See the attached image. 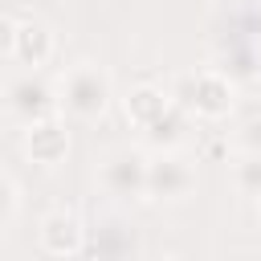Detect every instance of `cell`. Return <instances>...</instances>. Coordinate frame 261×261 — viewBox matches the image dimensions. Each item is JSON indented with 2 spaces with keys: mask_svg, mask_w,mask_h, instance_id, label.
Returning <instances> with one entry per match:
<instances>
[{
  "mask_svg": "<svg viewBox=\"0 0 261 261\" xmlns=\"http://www.w3.org/2000/svg\"><path fill=\"white\" fill-rule=\"evenodd\" d=\"M171 106H179L188 118H204V122H220L232 114L237 106V86L228 82V73L220 69H188L175 77V86L167 90Z\"/></svg>",
  "mask_w": 261,
  "mask_h": 261,
  "instance_id": "1",
  "label": "cell"
},
{
  "mask_svg": "<svg viewBox=\"0 0 261 261\" xmlns=\"http://www.w3.org/2000/svg\"><path fill=\"white\" fill-rule=\"evenodd\" d=\"M110 98H114L110 73H106L102 65H94V61L69 65L65 77H61V86H57V106H61V114H69V118H77V122H98V118L110 110Z\"/></svg>",
  "mask_w": 261,
  "mask_h": 261,
  "instance_id": "2",
  "label": "cell"
},
{
  "mask_svg": "<svg viewBox=\"0 0 261 261\" xmlns=\"http://www.w3.org/2000/svg\"><path fill=\"white\" fill-rule=\"evenodd\" d=\"M4 106L8 114L20 122V126H37V122H49L57 118V90L41 77V73H20L16 82L4 86Z\"/></svg>",
  "mask_w": 261,
  "mask_h": 261,
  "instance_id": "3",
  "label": "cell"
},
{
  "mask_svg": "<svg viewBox=\"0 0 261 261\" xmlns=\"http://www.w3.org/2000/svg\"><path fill=\"white\" fill-rule=\"evenodd\" d=\"M192 188H196V167L184 155L167 151L147 163V200H184L192 196Z\"/></svg>",
  "mask_w": 261,
  "mask_h": 261,
  "instance_id": "4",
  "label": "cell"
},
{
  "mask_svg": "<svg viewBox=\"0 0 261 261\" xmlns=\"http://www.w3.org/2000/svg\"><path fill=\"white\" fill-rule=\"evenodd\" d=\"M147 163L151 159L143 151H114L102 163V188L122 200H143L147 196Z\"/></svg>",
  "mask_w": 261,
  "mask_h": 261,
  "instance_id": "5",
  "label": "cell"
},
{
  "mask_svg": "<svg viewBox=\"0 0 261 261\" xmlns=\"http://www.w3.org/2000/svg\"><path fill=\"white\" fill-rule=\"evenodd\" d=\"M37 237H41V249H45V253H53V257H73V253H82V245H86V224H82L77 212L53 208V212L41 220Z\"/></svg>",
  "mask_w": 261,
  "mask_h": 261,
  "instance_id": "6",
  "label": "cell"
},
{
  "mask_svg": "<svg viewBox=\"0 0 261 261\" xmlns=\"http://www.w3.org/2000/svg\"><path fill=\"white\" fill-rule=\"evenodd\" d=\"M24 155L33 163H61L69 155V130L61 118H49V122H37V126H24Z\"/></svg>",
  "mask_w": 261,
  "mask_h": 261,
  "instance_id": "7",
  "label": "cell"
},
{
  "mask_svg": "<svg viewBox=\"0 0 261 261\" xmlns=\"http://www.w3.org/2000/svg\"><path fill=\"white\" fill-rule=\"evenodd\" d=\"M53 29L45 24V20H37V16H29V20H16V49H12V57L20 61V65H29V73H37L49 57H53Z\"/></svg>",
  "mask_w": 261,
  "mask_h": 261,
  "instance_id": "8",
  "label": "cell"
},
{
  "mask_svg": "<svg viewBox=\"0 0 261 261\" xmlns=\"http://www.w3.org/2000/svg\"><path fill=\"white\" fill-rule=\"evenodd\" d=\"M122 110H126V122H130V126L147 130L151 122H159V118L171 110V98H167V90H159V86H135V90L122 98Z\"/></svg>",
  "mask_w": 261,
  "mask_h": 261,
  "instance_id": "9",
  "label": "cell"
},
{
  "mask_svg": "<svg viewBox=\"0 0 261 261\" xmlns=\"http://www.w3.org/2000/svg\"><path fill=\"white\" fill-rule=\"evenodd\" d=\"M184 135H188V114H184L179 106H171L159 122H151V126L143 130V143H147L155 155H167V151H175V147L184 143Z\"/></svg>",
  "mask_w": 261,
  "mask_h": 261,
  "instance_id": "10",
  "label": "cell"
},
{
  "mask_svg": "<svg viewBox=\"0 0 261 261\" xmlns=\"http://www.w3.org/2000/svg\"><path fill=\"white\" fill-rule=\"evenodd\" d=\"M232 179L245 196H261V155H241L232 167Z\"/></svg>",
  "mask_w": 261,
  "mask_h": 261,
  "instance_id": "11",
  "label": "cell"
},
{
  "mask_svg": "<svg viewBox=\"0 0 261 261\" xmlns=\"http://www.w3.org/2000/svg\"><path fill=\"white\" fill-rule=\"evenodd\" d=\"M16 208H20V192L8 175H0V232L16 220Z\"/></svg>",
  "mask_w": 261,
  "mask_h": 261,
  "instance_id": "12",
  "label": "cell"
},
{
  "mask_svg": "<svg viewBox=\"0 0 261 261\" xmlns=\"http://www.w3.org/2000/svg\"><path fill=\"white\" fill-rule=\"evenodd\" d=\"M237 143H241V151H245V155H261V114H257V118H249V122L241 126Z\"/></svg>",
  "mask_w": 261,
  "mask_h": 261,
  "instance_id": "13",
  "label": "cell"
},
{
  "mask_svg": "<svg viewBox=\"0 0 261 261\" xmlns=\"http://www.w3.org/2000/svg\"><path fill=\"white\" fill-rule=\"evenodd\" d=\"M12 49H16V20L0 12V57H12Z\"/></svg>",
  "mask_w": 261,
  "mask_h": 261,
  "instance_id": "14",
  "label": "cell"
},
{
  "mask_svg": "<svg viewBox=\"0 0 261 261\" xmlns=\"http://www.w3.org/2000/svg\"><path fill=\"white\" fill-rule=\"evenodd\" d=\"M159 261H184V257H159Z\"/></svg>",
  "mask_w": 261,
  "mask_h": 261,
  "instance_id": "15",
  "label": "cell"
}]
</instances>
